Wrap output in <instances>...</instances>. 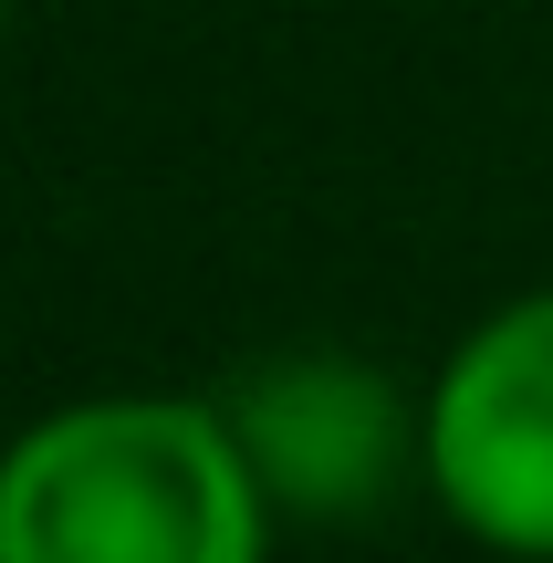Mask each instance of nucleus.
<instances>
[{
	"label": "nucleus",
	"instance_id": "f257e3e1",
	"mask_svg": "<svg viewBox=\"0 0 553 563\" xmlns=\"http://www.w3.org/2000/svg\"><path fill=\"white\" fill-rule=\"evenodd\" d=\"M262 470L199 397H95L0 460V563H251Z\"/></svg>",
	"mask_w": 553,
	"mask_h": 563
},
{
	"label": "nucleus",
	"instance_id": "f03ea898",
	"mask_svg": "<svg viewBox=\"0 0 553 563\" xmlns=\"http://www.w3.org/2000/svg\"><path fill=\"white\" fill-rule=\"evenodd\" d=\"M429 481L480 543L553 553V292L501 302L429 397Z\"/></svg>",
	"mask_w": 553,
	"mask_h": 563
},
{
	"label": "nucleus",
	"instance_id": "7ed1b4c3",
	"mask_svg": "<svg viewBox=\"0 0 553 563\" xmlns=\"http://www.w3.org/2000/svg\"><path fill=\"white\" fill-rule=\"evenodd\" d=\"M230 428H241L262 490L303 511H355L397 470V397L387 376H355V365H272Z\"/></svg>",
	"mask_w": 553,
	"mask_h": 563
}]
</instances>
